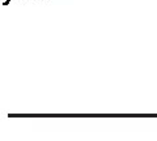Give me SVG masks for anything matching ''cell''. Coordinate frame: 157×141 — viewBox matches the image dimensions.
Returning <instances> with one entry per match:
<instances>
[{
  "label": "cell",
  "mask_w": 157,
  "mask_h": 141,
  "mask_svg": "<svg viewBox=\"0 0 157 141\" xmlns=\"http://www.w3.org/2000/svg\"><path fill=\"white\" fill-rule=\"evenodd\" d=\"M28 2H32V0H28Z\"/></svg>",
  "instance_id": "6da1fadb"
},
{
  "label": "cell",
  "mask_w": 157,
  "mask_h": 141,
  "mask_svg": "<svg viewBox=\"0 0 157 141\" xmlns=\"http://www.w3.org/2000/svg\"><path fill=\"white\" fill-rule=\"evenodd\" d=\"M39 2H42V0H39Z\"/></svg>",
  "instance_id": "7a4b0ae2"
},
{
  "label": "cell",
  "mask_w": 157,
  "mask_h": 141,
  "mask_svg": "<svg viewBox=\"0 0 157 141\" xmlns=\"http://www.w3.org/2000/svg\"><path fill=\"white\" fill-rule=\"evenodd\" d=\"M18 2H20V0H18Z\"/></svg>",
  "instance_id": "3957f363"
}]
</instances>
